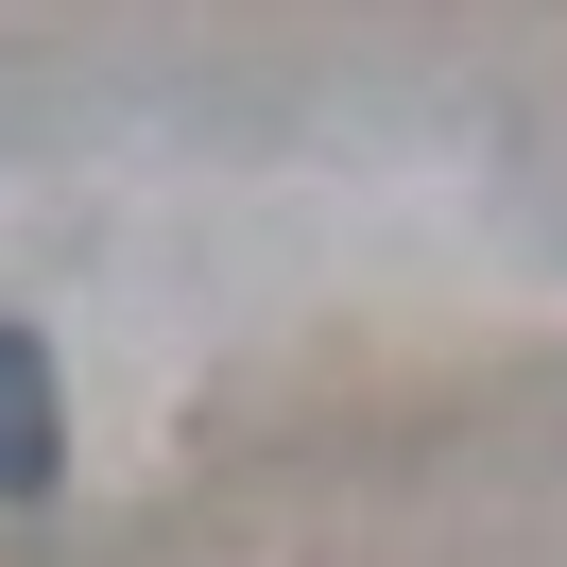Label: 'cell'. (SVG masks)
Masks as SVG:
<instances>
[{"label":"cell","instance_id":"1","mask_svg":"<svg viewBox=\"0 0 567 567\" xmlns=\"http://www.w3.org/2000/svg\"><path fill=\"white\" fill-rule=\"evenodd\" d=\"M70 482V395H52V344L0 327V498H52Z\"/></svg>","mask_w":567,"mask_h":567}]
</instances>
